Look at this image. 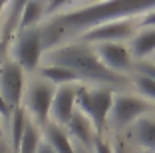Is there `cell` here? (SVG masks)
<instances>
[{
  "label": "cell",
  "instance_id": "cell-1",
  "mask_svg": "<svg viewBox=\"0 0 155 153\" xmlns=\"http://www.w3.org/2000/svg\"><path fill=\"white\" fill-rule=\"evenodd\" d=\"M155 6V2H127V0H110V2H66L60 12L46 18L40 26L44 50L56 48L60 44L78 40V38L100 26L104 22L127 16H139Z\"/></svg>",
  "mask_w": 155,
  "mask_h": 153
},
{
  "label": "cell",
  "instance_id": "cell-2",
  "mask_svg": "<svg viewBox=\"0 0 155 153\" xmlns=\"http://www.w3.org/2000/svg\"><path fill=\"white\" fill-rule=\"evenodd\" d=\"M42 62L44 66L68 68L80 78V84H87V86H104L115 91H123V88L131 86V78H123L110 72L97 58L94 46L82 40L66 42L44 52Z\"/></svg>",
  "mask_w": 155,
  "mask_h": 153
},
{
  "label": "cell",
  "instance_id": "cell-3",
  "mask_svg": "<svg viewBox=\"0 0 155 153\" xmlns=\"http://www.w3.org/2000/svg\"><path fill=\"white\" fill-rule=\"evenodd\" d=\"M114 95L115 90L111 88L76 84V109H80L91 121L97 137H101L105 131L111 105H114Z\"/></svg>",
  "mask_w": 155,
  "mask_h": 153
},
{
  "label": "cell",
  "instance_id": "cell-4",
  "mask_svg": "<svg viewBox=\"0 0 155 153\" xmlns=\"http://www.w3.org/2000/svg\"><path fill=\"white\" fill-rule=\"evenodd\" d=\"M155 109V104L143 99L141 95L133 94V91H115L114 95V105L110 111V123L114 129H129L137 119H141L143 115H149V111Z\"/></svg>",
  "mask_w": 155,
  "mask_h": 153
},
{
  "label": "cell",
  "instance_id": "cell-5",
  "mask_svg": "<svg viewBox=\"0 0 155 153\" xmlns=\"http://www.w3.org/2000/svg\"><path fill=\"white\" fill-rule=\"evenodd\" d=\"M56 95V86H52L50 81L42 80V78H32L30 84L24 90L22 98V108L26 109L28 117L36 123L40 129H44L50 123V109L52 101Z\"/></svg>",
  "mask_w": 155,
  "mask_h": 153
},
{
  "label": "cell",
  "instance_id": "cell-6",
  "mask_svg": "<svg viewBox=\"0 0 155 153\" xmlns=\"http://www.w3.org/2000/svg\"><path fill=\"white\" fill-rule=\"evenodd\" d=\"M8 48H10V60H14L24 72H38L40 70L42 58L46 52L40 26L18 32Z\"/></svg>",
  "mask_w": 155,
  "mask_h": 153
},
{
  "label": "cell",
  "instance_id": "cell-7",
  "mask_svg": "<svg viewBox=\"0 0 155 153\" xmlns=\"http://www.w3.org/2000/svg\"><path fill=\"white\" fill-rule=\"evenodd\" d=\"M139 30H141L139 16H127V18L110 20L100 26H94L78 40L86 42V44H104V42H125L127 44Z\"/></svg>",
  "mask_w": 155,
  "mask_h": 153
},
{
  "label": "cell",
  "instance_id": "cell-8",
  "mask_svg": "<svg viewBox=\"0 0 155 153\" xmlns=\"http://www.w3.org/2000/svg\"><path fill=\"white\" fill-rule=\"evenodd\" d=\"M96 50L97 58L101 60L110 72L123 78H131L129 74L135 72V60L131 56V50L125 42H104V44H91Z\"/></svg>",
  "mask_w": 155,
  "mask_h": 153
},
{
  "label": "cell",
  "instance_id": "cell-9",
  "mask_svg": "<svg viewBox=\"0 0 155 153\" xmlns=\"http://www.w3.org/2000/svg\"><path fill=\"white\" fill-rule=\"evenodd\" d=\"M24 70L14 62L8 60L0 66V94L6 99V104L12 109L22 105V98H24Z\"/></svg>",
  "mask_w": 155,
  "mask_h": 153
},
{
  "label": "cell",
  "instance_id": "cell-10",
  "mask_svg": "<svg viewBox=\"0 0 155 153\" xmlns=\"http://www.w3.org/2000/svg\"><path fill=\"white\" fill-rule=\"evenodd\" d=\"M76 111V84L56 88V95L50 109V121L60 127H66Z\"/></svg>",
  "mask_w": 155,
  "mask_h": 153
},
{
  "label": "cell",
  "instance_id": "cell-11",
  "mask_svg": "<svg viewBox=\"0 0 155 153\" xmlns=\"http://www.w3.org/2000/svg\"><path fill=\"white\" fill-rule=\"evenodd\" d=\"M22 8L24 2L14 0V2H6L2 16H0V46L12 44V40L16 38V34L20 32V18H22Z\"/></svg>",
  "mask_w": 155,
  "mask_h": 153
},
{
  "label": "cell",
  "instance_id": "cell-12",
  "mask_svg": "<svg viewBox=\"0 0 155 153\" xmlns=\"http://www.w3.org/2000/svg\"><path fill=\"white\" fill-rule=\"evenodd\" d=\"M66 131H68V135L72 137L74 143L94 151V143H96V139H97V133H96V129H94V125H91V121L80 111V109L74 111L72 119H70L68 125H66Z\"/></svg>",
  "mask_w": 155,
  "mask_h": 153
},
{
  "label": "cell",
  "instance_id": "cell-13",
  "mask_svg": "<svg viewBox=\"0 0 155 153\" xmlns=\"http://www.w3.org/2000/svg\"><path fill=\"white\" fill-rule=\"evenodd\" d=\"M127 137L145 153H155V115H143L129 127Z\"/></svg>",
  "mask_w": 155,
  "mask_h": 153
},
{
  "label": "cell",
  "instance_id": "cell-14",
  "mask_svg": "<svg viewBox=\"0 0 155 153\" xmlns=\"http://www.w3.org/2000/svg\"><path fill=\"white\" fill-rule=\"evenodd\" d=\"M129 50H131L133 60L143 62L155 56V28H141L135 36L127 42Z\"/></svg>",
  "mask_w": 155,
  "mask_h": 153
},
{
  "label": "cell",
  "instance_id": "cell-15",
  "mask_svg": "<svg viewBox=\"0 0 155 153\" xmlns=\"http://www.w3.org/2000/svg\"><path fill=\"white\" fill-rule=\"evenodd\" d=\"M42 133H44V141L54 149V153H76L74 141L68 135L66 127H60V125L50 121L42 129Z\"/></svg>",
  "mask_w": 155,
  "mask_h": 153
},
{
  "label": "cell",
  "instance_id": "cell-16",
  "mask_svg": "<svg viewBox=\"0 0 155 153\" xmlns=\"http://www.w3.org/2000/svg\"><path fill=\"white\" fill-rule=\"evenodd\" d=\"M46 18H48V2H40V0L24 2L22 18H20V32L42 26Z\"/></svg>",
  "mask_w": 155,
  "mask_h": 153
},
{
  "label": "cell",
  "instance_id": "cell-17",
  "mask_svg": "<svg viewBox=\"0 0 155 153\" xmlns=\"http://www.w3.org/2000/svg\"><path fill=\"white\" fill-rule=\"evenodd\" d=\"M38 78L50 81L52 86L60 88V86H68V84H80V78L68 70L64 66H40L38 70Z\"/></svg>",
  "mask_w": 155,
  "mask_h": 153
},
{
  "label": "cell",
  "instance_id": "cell-18",
  "mask_svg": "<svg viewBox=\"0 0 155 153\" xmlns=\"http://www.w3.org/2000/svg\"><path fill=\"white\" fill-rule=\"evenodd\" d=\"M30 117H28L26 109L20 105L12 111L10 115V121H8V135H10V149L18 151V145L22 141V135H24V129H26Z\"/></svg>",
  "mask_w": 155,
  "mask_h": 153
},
{
  "label": "cell",
  "instance_id": "cell-19",
  "mask_svg": "<svg viewBox=\"0 0 155 153\" xmlns=\"http://www.w3.org/2000/svg\"><path fill=\"white\" fill-rule=\"evenodd\" d=\"M42 145V135H40V127L30 119L24 129V135H22V141L18 145V151L16 153H38Z\"/></svg>",
  "mask_w": 155,
  "mask_h": 153
},
{
  "label": "cell",
  "instance_id": "cell-20",
  "mask_svg": "<svg viewBox=\"0 0 155 153\" xmlns=\"http://www.w3.org/2000/svg\"><path fill=\"white\" fill-rule=\"evenodd\" d=\"M131 86L137 95L155 104V80L143 76V74H135V76H131Z\"/></svg>",
  "mask_w": 155,
  "mask_h": 153
},
{
  "label": "cell",
  "instance_id": "cell-21",
  "mask_svg": "<svg viewBox=\"0 0 155 153\" xmlns=\"http://www.w3.org/2000/svg\"><path fill=\"white\" fill-rule=\"evenodd\" d=\"M135 74H143V76L155 80V64L151 60H143V62L135 64Z\"/></svg>",
  "mask_w": 155,
  "mask_h": 153
},
{
  "label": "cell",
  "instance_id": "cell-22",
  "mask_svg": "<svg viewBox=\"0 0 155 153\" xmlns=\"http://www.w3.org/2000/svg\"><path fill=\"white\" fill-rule=\"evenodd\" d=\"M139 24L141 28H155V6L147 12L139 14Z\"/></svg>",
  "mask_w": 155,
  "mask_h": 153
},
{
  "label": "cell",
  "instance_id": "cell-23",
  "mask_svg": "<svg viewBox=\"0 0 155 153\" xmlns=\"http://www.w3.org/2000/svg\"><path fill=\"white\" fill-rule=\"evenodd\" d=\"M94 153H114V147H111L105 139L97 137L96 143H94Z\"/></svg>",
  "mask_w": 155,
  "mask_h": 153
},
{
  "label": "cell",
  "instance_id": "cell-24",
  "mask_svg": "<svg viewBox=\"0 0 155 153\" xmlns=\"http://www.w3.org/2000/svg\"><path fill=\"white\" fill-rule=\"evenodd\" d=\"M14 109L10 108L8 104H6V99L2 98V94H0V117L4 119V121H10V115H12Z\"/></svg>",
  "mask_w": 155,
  "mask_h": 153
},
{
  "label": "cell",
  "instance_id": "cell-25",
  "mask_svg": "<svg viewBox=\"0 0 155 153\" xmlns=\"http://www.w3.org/2000/svg\"><path fill=\"white\" fill-rule=\"evenodd\" d=\"M38 153H54V149H52L50 145L46 143V141H42V145H40V149H38Z\"/></svg>",
  "mask_w": 155,
  "mask_h": 153
},
{
  "label": "cell",
  "instance_id": "cell-26",
  "mask_svg": "<svg viewBox=\"0 0 155 153\" xmlns=\"http://www.w3.org/2000/svg\"><path fill=\"white\" fill-rule=\"evenodd\" d=\"M0 153H10V145L6 143V139H0Z\"/></svg>",
  "mask_w": 155,
  "mask_h": 153
},
{
  "label": "cell",
  "instance_id": "cell-27",
  "mask_svg": "<svg viewBox=\"0 0 155 153\" xmlns=\"http://www.w3.org/2000/svg\"><path fill=\"white\" fill-rule=\"evenodd\" d=\"M74 147H76V153H94L91 149H86V147H82V145H78V143H74Z\"/></svg>",
  "mask_w": 155,
  "mask_h": 153
},
{
  "label": "cell",
  "instance_id": "cell-28",
  "mask_svg": "<svg viewBox=\"0 0 155 153\" xmlns=\"http://www.w3.org/2000/svg\"><path fill=\"white\" fill-rule=\"evenodd\" d=\"M6 137V127H4V119L0 117V139H4Z\"/></svg>",
  "mask_w": 155,
  "mask_h": 153
},
{
  "label": "cell",
  "instance_id": "cell-29",
  "mask_svg": "<svg viewBox=\"0 0 155 153\" xmlns=\"http://www.w3.org/2000/svg\"><path fill=\"white\" fill-rule=\"evenodd\" d=\"M151 62H153V64H155V56H153V58H151Z\"/></svg>",
  "mask_w": 155,
  "mask_h": 153
}]
</instances>
